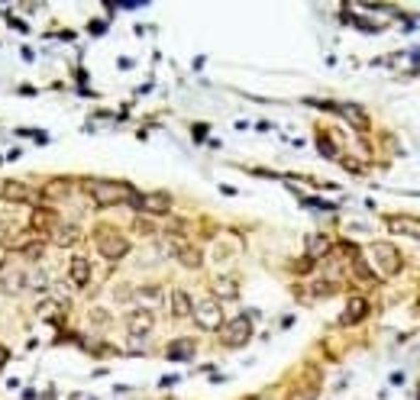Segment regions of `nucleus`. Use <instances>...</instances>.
<instances>
[{"label":"nucleus","instance_id":"412c9836","mask_svg":"<svg viewBox=\"0 0 420 400\" xmlns=\"http://www.w3.org/2000/svg\"><path fill=\"white\" fill-rule=\"evenodd\" d=\"M307 252H311V258H324V255L330 252V239H326V236H320V233L307 236Z\"/></svg>","mask_w":420,"mask_h":400},{"label":"nucleus","instance_id":"aec40b11","mask_svg":"<svg viewBox=\"0 0 420 400\" xmlns=\"http://www.w3.org/2000/svg\"><path fill=\"white\" fill-rule=\"evenodd\" d=\"M317 394H320V384H317V381H301V384L291 387L288 400H317Z\"/></svg>","mask_w":420,"mask_h":400},{"label":"nucleus","instance_id":"423d86ee","mask_svg":"<svg viewBox=\"0 0 420 400\" xmlns=\"http://www.w3.org/2000/svg\"><path fill=\"white\" fill-rule=\"evenodd\" d=\"M249 339H253V323H249V316H236V320L226 323V329H223L226 349H239V345H246Z\"/></svg>","mask_w":420,"mask_h":400},{"label":"nucleus","instance_id":"c85d7f7f","mask_svg":"<svg viewBox=\"0 0 420 400\" xmlns=\"http://www.w3.org/2000/svg\"><path fill=\"white\" fill-rule=\"evenodd\" d=\"M7 358H10V352L4 349V345H0V368H4V365H7Z\"/></svg>","mask_w":420,"mask_h":400},{"label":"nucleus","instance_id":"bb28decb","mask_svg":"<svg viewBox=\"0 0 420 400\" xmlns=\"http://www.w3.org/2000/svg\"><path fill=\"white\" fill-rule=\"evenodd\" d=\"M355 275L363 278V281H375V278L369 275V268H365V262H359V258H355Z\"/></svg>","mask_w":420,"mask_h":400},{"label":"nucleus","instance_id":"20e7f679","mask_svg":"<svg viewBox=\"0 0 420 400\" xmlns=\"http://www.w3.org/2000/svg\"><path fill=\"white\" fill-rule=\"evenodd\" d=\"M369 255H372V262H375V268L382 271L385 278L398 275V271L404 268V258H401V252L392 246V242H375V246L369 248Z\"/></svg>","mask_w":420,"mask_h":400},{"label":"nucleus","instance_id":"dca6fc26","mask_svg":"<svg viewBox=\"0 0 420 400\" xmlns=\"http://www.w3.org/2000/svg\"><path fill=\"white\" fill-rule=\"evenodd\" d=\"M388 226L401 236H414V239H420V219L417 217H388Z\"/></svg>","mask_w":420,"mask_h":400},{"label":"nucleus","instance_id":"b1692460","mask_svg":"<svg viewBox=\"0 0 420 400\" xmlns=\"http://www.w3.org/2000/svg\"><path fill=\"white\" fill-rule=\"evenodd\" d=\"M23 255H26L29 262H36V258H43V242H26V246H23Z\"/></svg>","mask_w":420,"mask_h":400},{"label":"nucleus","instance_id":"f257e3e1","mask_svg":"<svg viewBox=\"0 0 420 400\" xmlns=\"http://www.w3.org/2000/svg\"><path fill=\"white\" fill-rule=\"evenodd\" d=\"M84 190L91 194L97 207H114V204H123V200H133V188L123 181H104V178H87Z\"/></svg>","mask_w":420,"mask_h":400},{"label":"nucleus","instance_id":"2eb2a0df","mask_svg":"<svg viewBox=\"0 0 420 400\" xmlns=\"http://www.w3.org/2000/svg\"><path fill=\"white\" fill-rule=\"evenodd\" d=\"M194 339H175L168 342V349H165V358H172V362H188L191 355H194Z\"/></svg>","mask_w":420,"mask_h":400},{"label":"nucleus","instance_id":"6ab92c4d","mask_svg":"<svg viewBox=\"0 0 420 400\" xmlns=\"http://www.w3.org/2000/svg\"><path fill=\"white\" fill-rule=\"evenodd\" d=\"M191 310H194V304H191L188 294H184V291H172V316L184 320V316H191Z\"/></svg>","mask_w":420,"mask_h":400},{"label":"nucleus","instance_id":"7ed1b4c3","mask_svg":"<svg viewBox=\"0 0 420 400\" xmlns=\"http://www.w3.org/2000/svg\"><path fill=\"white\" fill-rule=\"evenodd\" d=\"M191 316H194V323L201 329H207V333L223 329V307H220V300H214V297L197 300L194 310H191Z\"/></svg>","mask_w":420,"mask_h":400},{"label":"nucleus","instance_id":"ddd939ff","mask_svg":"<svg viewBox=\"0 0 420 400\" xmlns=\"http://www.w3.org/2000/svg\"><path fill=\"white\" fill-rule=\"evenodd\" d=\"M175 258H178V265H184V268H201L204 265V252L201 248H194V246H175Z\"/></svg>","mask_w":420,"mask_h":400},{"label":"nucleus","instance_id":"6e6552de","mask_svg":"<svg viewBox=\"0 0 420 400\" xmlns=\"http://www.w3.org/2000/svg\"><path fill=\"white\" fill-rule=\"evenodd\" d=\"M133 207H139V210H145V213H168L172 210V197L168 194H145V197H133L130 200Z\"/></svg>","mask_w":420,"mask_h":400},{"label":"nucleus","instance_id":"a211bd4d","mask_svg":"<svg viewBox=\"0 0 420 400\" xmlns=\"http://www.w3.org/2000/svg\"><path fill=\"white\" fill-rule=\"evenodd\" d=\"M162 297H165V291H162L159 284H145V287H139V291H136V300L143 304V310H149V307L162 304Z\"/></svg>","mask_w":420,"mask_h":400},{"label":"nucleus","instance_id":"cd10ccee","mask_svg":"<svg viewBox=\"0 0 420 400\" xmlns=\"http://www.w3.org/2000/svg\"><path fill=\"white\" fill-rule=\"evenodd\" d=\"M7 258H10V252H7V248H4V246H0V271L7 268Z\"/></svg>","mask_w":420,"mask_h":400},{"label":"nucleus","instance_id":"9d476101","mask_svg":"<svg viewBox=\"0 0 420 400\" xmlns=\"http://www.w3.org/2000/svg\"><path fill=\"white\" fill-rule=\"evenodd\" d=\"M68 194H72V181H68V178H52V181H45L43 190H39L43 200H65Z\"/></svg>","mask_w":420,"mask_h":400},{"label":"nucleus","instance_id":"0eeeda50","mask_svg":"<svg viewBox=\"0 0 420 400\" xmlns=\"http://www.w3.org/2000/svg\"><path fill=\"white\" fill-rule=\"evenodd\" d=\"M0 197H4L7 204H36L33 188H26L23 181H4L0 184Z\"/></svg>","mask_w":420,"mask_h":400},{"label":"nucleus","instance_id":"1a4fd4ad","mask_svg":"<svg viewBox=\"0 0 420 400\" xmlns=\"http://www.w3.org/2000/svg\"><path fill=\"white\" fill-rule=\"evenodd\" d=\"M239 297V281L233 275L214 278V300H236Z\"/></svg>","mask_w":420,"mask_h":400},{"label":"nucleus","instance_id":"9b49d317","mask_svg":"<svg viewBox=\"0 0 420 400\" xmlns=\"http://www.w3.org/2000/svg\"><path fill=\"white\" fill-rule=\"evenodd\" d=\"M365 313H369V300H365V297H349V304H346V310H343L340 323H343V326H353V323L365 320Z\"/></svg>","mask_w":420,"mask_h":400},{"label":"nucleus","instance_id":"5701e85b","mask_svg":"<svg viewBox=\"0 0 420 400\" xmlns=\"http://www.w3.org/2000/svg\"><path fill=\"white\" fill-rule=\"evenodd\" d=\"M55 223H58V219L52 217L49 210H43V213H36V217H33V226H36V229H55Z\"/></svg>","mask_w":420,"mask_h":400},{"label":"nucleus","instance_id":"4be33fe9","mask_svg":"<svg viewBox=\"0 0 420 400\" xmlns=\"http://www.w3.org/2000/svg\"><path fill=\"white\" fill-rule=\"evenodd\" d=\"M343 117H349V120H353V126H355V130H365V126H369V120H365V113H363V110H359V107H353V103H343Z\"/></svg>","mask_w":420,"mask_h":400},{"label":"nucleus","instance_id":"f03ea898","mask_svg":"<svg viewBox=\"0 0 420 400\" xmlns=\"http://www.w3.org/2000/svg\"><path fill=\"white\" fill-rule=\"evenodd\" d=\"M94 242H97V252H101L107 262H120V258H126V252H130L126 236H120L116 229H110L107 223H101L94 229Z\"/></svg>","mask_w":420,"mask_h":400},{"label":"nucleus","instance_id":"39448f33","mask_svg":"<svg viewBox=\"0 0 420 400\" xmlns=\"http://www.w3.org/2000/svg\"><path fill=\"white\" fill-rule=\"evenodd\" d=\"M153 329H155L153 310H143V307H136V310L126 313V333H130V339L136 342V345L149 339V336H153Z\"/></svg>","mask_w":420,"mask_h":400},{"label":"nucleus","instance_id":"4468645a","mask_svg":"<svg viewBox=\"0 0 420 400\" xmlns=\"http://www.w3.org/2000/svg\"><path fill=\"white\" fill-rule=\"evenodd\" d=\"M68 278H72L74 287H84L87 281H91V265H87L84 255H74L72 265H68Z\"/></svg>","mask_w":420,"mask_h":400},{"label":"nucleus","instance_id":"f3484780","mask_svg":"<svg viewBox=\"0 0 420 400\" xmlns=\"http://www.w3.org/2000/svg\"><path fill=\"white\" fill-rule=\"evenodd\" d=\"M29 287V275L26 271H10L4 281H0V291L4 294H23Z\"/></svg>","mask_w":420,"mask_h":400},{"label":"nucleus","instance_id":"f8f14e48","mask_svg":"<svg viewBox=\"0 0 420 400\" xmlns=\"http://www.w3.org/2000/svg\"><path fill=\"white\" fill-rule=\"evenodd\" d=\"M78 239H81V229L74 223H55V229H52V242H55V246H62V248L74 246Z\"/></svg>","mask_w":420,"mask_h":400},{"label":"nucleus","instance_id":"a878e982","mask_svg":"<svg viewBox=\"0 0 420 400\" xmlns=\"http://www.w3.org/2000/svg\"><path fill=\"white\" fill-rule=\"evenodd\" d=\"M136 233H143V236H153L155 229H153V223H149V219H143V217H139V219H136Z\"/></svg>","mask_w":420,"mask_h":400},{"label":"nucleus","instance_id":"393cba45","mask_svg":"<svg viewBox=\"0 0 420 400\" xmlns=\"http://www.w3.org/2000/svg\"><path fill=\"white\" fill-rule=\"evenodd\" d=\"M311 291L317 294V297H320V294H333V291H336V284H330V281H314Z\"/></svg>","mask_w":420,"mask_h":400}]
</instances>
